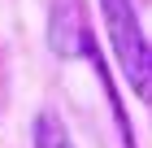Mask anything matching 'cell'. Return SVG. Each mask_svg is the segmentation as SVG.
Segmentation results:
<instances>
[{"label":"cell","instance_id":"1","mask_svg":"<svg viewBox=\"0 0 152 148\" xmlns=\"http://www.w3.org/2000/svg\"><path fill=\"white\" fill-rule=\"evenodd\" d=\"M96 4H100V22L109 31V48L122 66V79L130 83L139 100L152 105V44L139 26L135 0H96Z\"/></svg>","mask_w":152,"mask_h":148},{"label":"cell","instance_id":"2","mask_svg":"<svg viewBox=\"0 0 152 148\" xmlns=\"http://www.w3.org/2000/svg\"><path fill=\"white\" fill-rule=\"evenodd\" d=\"M31 139H35V148H74V139H70V131H65V122H61L52 109H44V113L35 118Z\"/></svg>","mask_w":152,"mask_h":148}]
</instances>
